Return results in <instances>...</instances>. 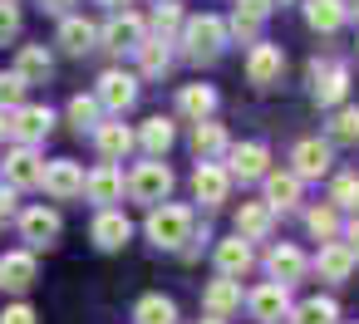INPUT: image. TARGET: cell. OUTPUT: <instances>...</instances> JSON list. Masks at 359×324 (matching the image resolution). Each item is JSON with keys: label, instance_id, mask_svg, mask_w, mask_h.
I'll return each instance as SVG.
<instances>
[{"label": "cell", "instance_id": "obj_1", "mask_svg": "<svg viewBox=\"0 0 359 324\" xmlns=\"http://www.w3.org/2000/svg\"><path fill=\"white\" fill-rule=\"evenodd\" d=\"M226 45H231V35H226V20L222 15H192L182 25V55L192 64H217Z\"/></svg>", "mask_w": 359, "mask_h": 324}, {"label": "cell", "instance_id": "obj_2", "mask_svg": "<svg viewBox=\"0 0 359 324\" xmlns=\"http://www.w3.org/2000/svg\"><path fill=\"white\" fill-rule=\"evenodd\" d=\"M143 231H148V241H153L158 251H182V241H192V206H182V202H158V206L148 211Z\"/></svg>", "mask_w": 359, "mask_h": 324}, {"label": "cell", "instance_id": "obj_3", "mask_svg": "<svg viewBox=\"0 0 359 324\" xmlns=\"http://www.w3.org/2000/svg\"><path fill=\"white\" fill-rule=\"evenodd\" d=\"M128 192H133V202H143V206L168 202V197H172V167H168L163 157L138 162V167H133V177H128Z\"/></svg>", "mask_w": 359, "mask_h": 324}, {"label": "cell", "instance_id": "obj_4", "mask_svg": "<svg viewBox=\"0 0 359 324\" xmlns=\"http://www.w3.org/2000/svg\"><path fill=\"white\" fill-rule=\"evenodd\" d=\"M50 128H55V113H50L45 104H15V108H11V118H6V133H11L20 148L45 143V138H50Z\"/></svg>", "mask_w": 359, "mask_h": 324}, {"label": "cell", "instance_id": "obj_5", "mask_svg": "<svg viewBox=\"0 0 359 324\" xmlns=\"http://www.w3.org/2000/svg\"><path fill=\"white\" fill-rule=\"evenodd\" d=\"M310 94H315L320 108L344 104V94H349V69H344V64H330V59H310Z\"/></svg>", "mask_w": 359, "mask_h": 324}, {"label": "cell", "instance_id": "obj_6", "mask_svg": "<svg viewBox=\"0 0 359 324\" xmlns=\"http://www.w3.org/2000/svg\"><path fill=\"white\" fill-rule=\"evenodd\" d=\"M94 99H99V108H109V113H118V118H123V113L138 104V79H133V74H123V69H104V74H99Z\"/></svg>", "mask_w": 359, "mask_h": 324}, {"label": "cell", "instance_id": "obj_7", "mask_svg": "<svg viewBox=\"0 0 359 324\" xmlns=\"http://www.w3.org/2000/svg\"><path fill=\"white\" fill-rule=\"evenodd\" d=\"M271 172V148L266 143H236L226 148V177L231 182H261Z\"/></svg>", "mask_w": 359, "mask_h": 324}, {"label": "cell", "instance_id": "obj_8", "mask_svg": "<svg viewBox=\"0 0 359 324\" xmlns=\"http://www.w3.org/2000/svg\"><path fill=\"white\" fill-rule=\"evenodd\" d=\"M246 309H251L256 324H280V319L290 314V285H280V280L256 285V290L246 295Z\"/></svg>", "mask_w": 359, "mask_h": 324}, {"label": "cell", "instance_id": "obj_9", "mask_svg": "<svg viewBox=\"0 0 359 324\" xmlns=\"http://www.w3.org/2000/svg\"><path fill=\"white\" fill-rule=\"evenodd\" d=\"M99 40H104V50H114V55H133V50L148 40V20H138L133 10H118V15L99 30Z\"/></svg>", "mask_w": 359, "mask_h": 324}, {"label": "cell", "instance_id": "obj_10", "mask_svg": "<svg viewBox=\"0 0 359 324\" xmlns=\"http://www.w3.org/2000/svg\"><path fill=\"white\" fill-rule=\"evenodd\" d=\"M40 187H45L55 202H74V197H84V167H79L74 157H55V162H45Z\"/></svg>", "mask_w": 359, "mask_h": 324}, {"label": "cell", "instance_id": "obj_11", "mask_svg": "<svg viewBox=\"0 0 359 324\" xmlns=\"http://www.w3.org/2000/svg\"><path fill=\"white\" fill-rule=\"evenodd\" d=\"M271 10H276V0H236V10H231V20H226V35L256 45V40H261V25L271 20Z\"/></svg>", "mask_w": 359, "mask_h": 324}, {"label": "cell", "instance_id": "obj_12", "mask_svg": "<svg viewBox=\"0 0 359 324\" xmlns=\"http://www.w3.org/2000/svg\"><path fill=\"white\" fill-rule=\"evenodd\" d=\"M20 241H25V251H45V246H55V241H60V211H50V206H30V211H20Z\"/></svg>", "mask_w": 359, "mask_h": 324}, {"label": "cell", "instance_id": "obj_13", "mask_svg": "<svg viewBox=\"0 0 359 324\" xmlns=\"http://www.w3.org/2000/svg\"><path fill=\"white\" fill-rule=\"evenodd\" d=\"M290 172L300 177V182H315V177H325L330 172V162H334V143H320V138H305V143H295V153H290Z\"/></svg>", "mask_w": 359, "mask_h": 324}, {"label": "cell", "instance_id": "obj_14", "mask_svg": "<svg viewBox=\"0 0 359 324\" xmlns=\"http://www.w3.org/2000/svg\"><path fill=\"white\" fill-rule=\"evenodd\" d=\"M89 236H94V246H99V251H123V246H128V236H133V221H128L118 206H99V216H94Z\"/></svg>", "mask_w": 359, "mask_h": 324}, {"label": "cell", "instance_id": "obj_15", "mask_svg": "<svg viewBox=\"0 0 359 324\" xmlns=\"http://www.w3.org/2000/svg\"><path fill=\"white\" fill-rule=\"evenodd\" d=\"M280 69H285V55H280V45H266V40H256V45H251V55H246V79H251L256 89H271V84L280 79Z\"/></svg>", "mask_w": 359, "mask_h": 324}, {"label": "cell", "instance_id": "obj_16", "mask_svg": "<svg viewBox=\"0 0 359 324\" xmlns=\"http://www.w3.org/2000/svg\"><path fill=\"white\" fill-rule=\"evenodd\" d=\"M192 192H197L202 206H222V202L231 197V177H226V167H222V162H197V172H192Z\"/></svg>", "mask_w": 359, "mask_h": 324}, {"label": "cell", "instance_id": "obj_17", "mask_svg": "<svg viewBox=\"0 0 359 324\" xmlns=\"http://www.w3.org/2000/svg\"><path fill=\"white\" fill-rule=\"evenodd\" d=\"M354 251L344 246V241H320V255H315V270H320V280H334V285H344L349 275H354Z\"/></svg>", "mask_w": 359, "mask_h": 324}, {"label": "cell", "instance_id": "obj_18", "mask_svg": "<svg viewBox=\"0 0 359 324\" xmlns=\"http://www.w3.org/2000/svg\"><path fill=\"white\" fill-rule=\"evenodd\" d=\"M133 143H138V138H133V128H128V123H118V118L94 128V148H99V157H104V162H123V157L133 153Z\"/></svg>", "mask_w": 359, "mask_h": 324}, {"label": "cell", "instance_id": "obj_19", "mask_svg": "<svg viewBox=\"0 0 359 324\" xmlns=\"http://www.w3.org/2000/svg\"><path fill=\"white\" fill-rule=\"evenodd\" d=\"M84 197L99 202V206H114V202L123 197V172H118L114 162H99L94 172H84Z\"/></svg>", "mask_w": 359, "mask_h": 324}, {"label": "cell", "instance_id": "obj_20", "mask_svg": "<svg viewBox=\"0 0 359 324\" xmlns=\"http://www.w3.org/2000/svg\"><path fill=\"white\" fill-rule=\"evenodd\" d=\"M202 304H207V314H212V319H231V314L241 309V280L217 275V280L202 290Z\"/></svg>", "mask_w": 359, "mask_h": 324}, {"label": "cell", "instance_id": "obj_21", "mask_svg": "<svg viewBox=\"0 0 359 324\" xmlns=\"http://www.w3.org/2000/svg\"><path fill=\"white\" fill-rule=\"evenodd\" d=\"M40 177H45V162H40V153L35 148H15L11 157H6V182L20 192V187H40Z\"/></svg>", "mask_w": 359, "mask_h": 324}, {"label": "cell", "instance_id": "obj_22", "mask_svg": "<svg viewBox=\"0 0 359 324\" xmlns=\"http://www.w3.org/2000/svg\"><path fill=\"white\" fill-rule=\"evenodd\" d=\"M261 182H266V206H271V211H295V206H300V187H305V182H300L295 172H266Z\"/></svg>", "mask_w": 359, "mask_h": 324}, {"label": "cell", "instance_id": "obj_23", "mask_svg": "<svg viewBox=\"0 0 359 324\" xmlns=\"http://www.w3.org/2000/svg\"><path fill=\"white\" fill-rule=\"evenodd\" d=\"M251 265H256V255H251V241H241V236H226V241H217V275H231V280H241Z\"/></svg>", "mask_w": 359, "mask_h": 324}, {"label": "cell", "instance_id": "obj_24", "mask_svg": "<svg viewBox=\"0 0 359 324\" xmlns=\"http://www.w3.org/2000/svg\"><path fill=\"white\" fill-rule=\"evenodd\" d=\"M266 270H271V280L295 285V280H305L310 260H305V251H300V246H276V251L266 255Z\"/></svg>", "mask_w": 359, "mask_h": 324}, {"label": "cell", "instance_id": "obj_25", "mask_svg": "<svg viewBox=\"0 0 359 324\" xmlns=\"http://www.w3.org/2000/svg\"><path fill=\"white\" fill-rule=\"evenodd\" d=\"M271 226H276V211L266 202H241V211H236V236L241 241H266Z\"/></svg>", "mask_w": 359, "mask_h": 324}, {"label": "cell", "instance_id": "obj_26", "mask_svg": "<svg viewBox=\"0 0 359 324\" xmlns=\"http://www.w3.org/2000/svg\"><path fill=\"white\" fill-rule=\"evenodd\" d=\"M15 74L25 79V89H30V84H45V79L55 74L50 50H45V45H20V55H15Z\"/></svg>", "mask_w": 359, "mask_h": 324}, {"label": "cell", "instance_id": "obj_27", "mask_svg": "<svg viewBox=\"0 0 359 324\" xmlns=\"http://www.w3.org/2000/svg\"><path fill=\"white\" fill-rule=\"evenodd\" d=\"M285 319H290V324H339V304H334L330 295H310V300L290 304Z\"/></svg>", "mask_w": 359, "mask_h": 324}, {"label": "cell", "instance_id": "obj_28", "mask_svg": "<svg viewBox=\"0 0 359 324\" xmlns=\"http://www.w3.org/2000/svg\"><path fill=\"white\" fill-rule=\"evenodd\" d=\"M0 285L6 290H30L35 285V251H11L0 260Z\"/></svg>", "mask_w": 359, "mask_h": 324}, {"label": "cell", "instance_id": "obj_29", "mask_svg": "<svg viewBox=\"0 0 359 324\" xmlns=\"http://www.w3.org/2000/svg\"><path fill=\"white\" fill-rule=\"evenodd\" d=\"M305 25L315 35H334L344 25V0H305Z\"/></svg>", "mask_w": 359, "mask_h": 324}, {"label": "cell", "instance_id": "obj_30", "mask_svg": "<svg viewBox=\"0 0 359 324\" xmlns=\"http://www.w3.org/2000/svg\"><path fill=\"white\" fill-rule=\"evenodd\" d=\"M60 45H65L69 55H89V50L99 45V30H94L84 15H65V20H60Z\"/></svg>", "mask_w": 359, "mask_h": 324}, {"label": "cell", "instance_id": "obj_31", "mask_svg": "<svg viewBox=\"0 0 359 324\" xmlns=\"http://www.w3.org/2000/svg\"><path fill=\"white\" fill-rule=\"evenodd\" d=\"M177 108H182L192 123H202V118H212V108H217V89H212V84H182V89H177Z\"/></svg>", "mask_w": 359, "mask_h": 324}, {"label": "cell", "instance_id": "obj_32", "mask_svg": "<svg viewBox=\"0 0 359 324\" xmlns=\"http://www.w3.org/2000/svg\"><path fill=\"white\" fill-rule=\"evenodd\" d=\"M133 55H138V69H143L148 79H163V74L172 69V50H168V40H153V35H148Z\"/></svg>", "mask_w": 359, "mask_h": 324}, {"label": "cell", "instance_id": "obj_33", "mask_svg": "<svg viewBox=\"0 0 359 324\" xmlns=\"http://www.w3.org/2000/svg\"><path fill=\"white\" fill-rule=\"evenodd\" d=\"M231 143H226V128L222 123H212V118H202L197 128H192V153L202 157V162H212L217 153H226Z\"/></svg>", "mask_w": 359, "mask_h": 324}, {"label": "cell", "instance_id": "obj_34", "mask_svg": "<svg viewBox=\"0 0 359 324\" xmlns=\"http://www.w3.org/2000/svg\"><path fill=\"white\" fill-rule=\"evenodd\" d=\"M133 324H177V304L168 295H143L133 304Z\"/></svg>", "mask_w": 359, "mask_h": 324}, {"label": "cell", "instance_id": "obj_35", "mask_svg": "<svg viewBox=\"0 0 359 324\" xmlns=\"http://www.w3.org/2000/svg\"><path fill=\"white\" fill-rule=\"evenodd\" d=\"M138 143H143L153 157H163V153L177 143V128H172V118H163V113H158V118H148V123H143V133H138Z\"/></svg>", "mask_w": 359, "mask_h": 324}, {"label": "cell", "instance_id": "obj_36", "mask_svg": "<svg viewBox=\"0 0 359 324\" xmlns=\"http://www.w3.org/2000/svg\"><path fill=\"white\" fill-rule=\"evenodd\" d=\"M65 113H69V123H74V133H94V128L104 123V118H99L104 108H99V99H94V94H74Z\"/></svg>", "mask_w": 359, "mask_h": 324}, {"label": "cell", "instance_id": "obj_37", "mask_svg": "<svg viewBox=\"0 0 359 324\" xmlns=\"http://www.w3.org/2000/svg\"><path fill=\"white\" fill-rule=\"evenodd\" d=\"M305 226H310L315 241H334V236H339V211H334L330 202H325V206H310V211H305Z\"/></svg>", "mask_w": 359, "mask_h": 324}, {"label": "cell", "instance_id": "obj_38", "mask_svg": "<svg viewBox=\"0 0 359 324\" xmlns=\"http://www.w3.org/2000/svg\"><path fill=\"white\" fill-rule=\"evenodd\" d=\"M325 143H359V108H354V104L334 108V118H330V138H325Z\"/></svg>", "mask_w": 359, "mask_h": 324}, {"label": "cell", "instance_id": "obj_39", "mask_svg": "<svg viewBox=\"0 0 359 324\" xmlns=\"http://www.w3.org/2000/svg\"><path fill=\"white\" fill-rule=\"evenodd\" d=\"M177 25H182V10L172 6V0H158V10H153V20H148L153 40H172V35H177Z\"/></svg>", "mask_w": 359, "mask_h": 324}, {"label": "cell", "instance_id": "obj_40", "mask_svg": "<svg viewBox=\"0 0 359 324\" xmlns=\"http://www.w3.org/2000/svg\"><path fill=\"white\" fill-rule=\"evenodd\" d=\"M354 202H359V177L354 172H339L330 182V206L334 211H354Z\"/></svg>", "mask_w": 359, "mask_h": 324}, {"label": "cell", "instance_id": "obj_41", "mask_svg": "<svg viewBox=\"0 0 359 324\" xmlns=\"http://www.w3.org/2000/svg\"><path fill=\"white\" fill-rule=\"evenodd\" d=\"M20 35V6L15 0H0V45H11Z\"/></svg>", "mask_w": 359, "mask_h": 324}, {"label": "cell", "instance_id": "obj_42", "mask_svg": "<svg viewBox=\"0 0 359 324\" xmlns=\"http://www.w3.org/2000/svg\"><path fill=\"white\" fill-rule=\"evenodd\" d=\"M20 94H25V79L11 69V74H0V104H6V108H15L20 104Z\"/></svg>", "mask_w": 359, "mask_h": 324}, {"label": "cell", "instance_id": "obj_43", "mask_svg": "<svg viewBox=\"0 0 359 324\" xmlns=\"http://www.w3.org/2000/svg\"><path fill=\"white\" fill-rule=\"evenodd\" d=\"M0 324H35V309L30 304H11L6 314H0Z\"/></svg>", "mask_w": 359, "mask_h": 324}, {"label": "cell", "instance_id": "obj_44", "mask_svg": "<svg viewBox=\"0 0 359 324\" xmlns=\"http://www.w3.org/2000/svg\"><path fill=\"white\" fill-rule=\"evenodd\" d=\"M11 216H15V187H0V231H6Z\"/></svg>", "mask_w": 359, "mask_h": 324}, {"label": "cell", "instance_id": "obj_45", "mask_svg": "<svg viewBox=\"0 0 359 324\" xmlns=\"http://www.w3.org/2000/svg\"><path fill=\"white\" fill-rule=\"evenodd\" d=\"M40 6H45L50 15H60V20H65V15H69V10L79 6V0H40Z\"/></svg>", "mask_w": 359, "mask_h": 324}, {"label": "cell", "instance_id": "obj_46", "mask_svg": "<svg viewBox=\"0 0 359 324\" xmlns=\"http://www.w3.org/2000/svg\"><path fill=\"white\" fill-rule=\"evenodd\" d=\"M344 246H349V251H354V260H359V216L344 226Z\"/></svg>", "mask_w": 359, "mask_h": 324}, {"label": "cell", "instance_id": "obj_47", "mask_svg": "<svg viewBox=\"0 0 359 324\" xmlns=\"http://www.w3.org/2000/svg\"><path fill=\"white\" fill-rule=\"evenodd\" d=\"M99 6H104V10H114V15H118V10H128V6H133V0H99Z\"/></svg>", "mask_w": 359, "mask_h": 324}, {"label": "cell", "instance_id": "obj_48", "mask_svg": "<svg viewBox=\"0 0 359 324\" xmlns=\"http://www.w3.org/2000/svg\"><path fill=\"white\" fill-rule=\"evenodd\" d=\"M344 15H359V0H344Z\"/></svg>", "mask_w": 359, "mask_h": 324}, {"label": "cell", "instance_id": "obj_49", "mask_svg": "<svg viewBox=\"0 0 359 324\" xmlns=\"http://www.w3.org/2000/svg\"><path fill=\"white\" fill-rule=\"evenodd\" d=\"M197 324H226V319H212V314H207V319H197Z\"/></svg>", "mask_w": 359, "mask_h": 324}, {"label": "cell", "instance_id": "obj_50", "mask_svg": "<svg viewBox=\"0 0 359 324\" xmlns=\"http://www.w3.org/2000/svg\"><path fill=\"white\" fill-rule=\"evenodd\" d=\"M0 143H6V113H0Z\"/></svg>", "mask_w": 359, "mask_h": 324}, {"label": "cell", "instance_id": "obj_51", "mask_svg": "<svg viewBox=\"0 0 359 324\" xmlns=\"http://www.w3.org/2000/svg\"><path fill=\"white\" fill-rule=\"evenodd\" d=\"M354 216H359V202H354Z\"/></svg>", "mask_w": 359, "mask_h": 324}, {"label": "cell", "instance_id": "obj_52", "mask_svg": "<svg viewBox=\"0 0 359 324\" xmlns=\"http://www.w3.org/2000/svg\"><path fill=\"white\" fill-rule=\"evenodd\" d=\"M280 6H285V0H280Z\"/></svg>", "mask_w": 359, "mask_h": 324}]
</instances>
